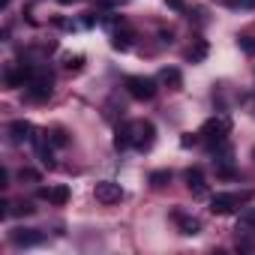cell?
Segmentation results:
<instances>
[{"label":"cell","mask_w":255,"mask_h":255,"mask_svg":"<svg viewBox=\"0 0 255 255\" xmlns=\"http://www.w3.org/2000/svg\"><path fill=\"white\" fill-rule=\"evenodd\" d=\"M255 198V189H243V192H216L210 198V213L216 216H225V213H234L240 210L243 204H249Z\"/></svg>","instance_id":"6da1fadb"},{"label":"cell","mask_w":255,"mask_h":255,"mask_svg":"<svg viewBox=\"0 0 255 255\" xmlns=\"http://www.w3.org/2000/svg\"><path fill=\"white\" fill-rule=\"evenodd\" d=\"M51 93H54V75H51L48 69H36V75H33L30 84H27V99L45 102Z\"/></svg>","instance_id":"7a4b0ae2"},{"label":"cell","mask_w":255,"mask_h":255,"mask_svg":"<svg viewBox=\"0 0 255 255\" xmlns=\"http://www.w3.org/2000/svg\"><path fill=\"white\" fill-rule=\"evenodd\" d=\"M228 132H231V117L228 114H216V117H207L201 123L204 141H222V138H228Z\"/></svg>","instance_id":"3957f363"},{"label":"cell","mask_w":255,"mask_h":255,"mask_svg":"<svg viewBox=\"0 0 255 255\" xmlns=\"http://www.w3.org/2000/svg\"><path fill=\"white\" fill-rule=\"evenodd\" d=\"M156 141V126L150 120H132V147L135 150H150Z\"/></svg>","instance_id":"277c9868"},{"label":"cell","mask_w":255,"mask_h":255,"mask_svg":"<svg viewBox=\"0 0 255 255\" xmlns=\"http://www.w3.org/2000/svg\"><path fill=\"white\" fill-rule=\"evenodd\" d=\"M126 90L132 99H153L156 96V78H144V75H129L126 78Z\"/></svg>","instance_id":"5b68a950"},{"label":"cell","mask_w":255,"mask_h":255,"mask_svg":"<svg viewBox=\"0 0 255 255\" xmlns=\"http://www.w3.org/2000/svg\"><path fill=\"white\" fill-rule=\"evenodd\" d=\"M6 132H9V141H12V144H33V138L39 135V132L33 129L30 120H12Z\"/></svg>","instance_id":"8992f818"},{"label":"cell","mask_w":255,"mask_h":255,"mask_svg":"<svg viewBox=\"0 0 255 255\" xmlns=\"http://www.w3.org/2000/svg\"><path fill=\"white\" fill-rule=\"evenodd\" d=\"M33 75H36V66H30V63H18V66L6 69V87H27Z\"/></svg>","instance_id":"52a82bcc"},{"label":"cell","mask_w":255,"mask_h":255,"mask_svg":"<svg viewBox=\"0 0 255 255\" xmlns=\"http://www.w3.org/2000/svg\"><path fill=\"white\" fill-rule=\"evenodd\" d=\"M93 195H96V201H102V204H114V201L123 198V189H120V183H114V180H99V183L93 186Z\"/></svg>","instance_id":"ba28073f"},{"label":"cell","mask_w":255,"mask_h":255,"mask_svg":"<svg viewBox=\"0 0 255 255\" xmlns=\"http://www.w3.org/2000/svg\"><path fill=\"white\" fill-rule=\"evenodd\" d=\"M9 240H12L18 249H30V246H39V243L45 240V234L36 231V228H15V231L9 234Z\"/></svg>","instance_id":"9c48e42d"},{"label":"cell","mask_w":255,"mask_h":255,"mask_svg":"<svg viewBox=\"0 0 255 255\" xmlns=\"http://www.w3.org/2000/svg\"><path fill=\"white\" fill-rule=\"evenodd\" d=\"M183 180H186V186H189V192H192L195 198H207V183H204L201 168H189V171L183 174Z\"/></svg>","instance_id":"30bf717a"},{"label":"cell","mask_w":255,"mask_h":255,"mask_svg":"<svg viewBox=\"0 0 255 255\" xmlns=\"http://www.w3.org/2000/svg\"><path fill=\"white\" fill-rule=\"evenodd\" d=\"M39 198H45L48 204H66L69 201V186H42L39 189Z\"/></svg>","instance_id":"8fae6325"},{"label":"cell","mask_w":255,"mask_h":255,"mask_svg":"<svg viewBox=\"0 0 255 255\" xmlns=\"http://www.w3.org/2000/svg\"><path fill=\"white\" fill-rule=\"evenodd\" d=\"M156 81H159V84H168L171 90H180V87H183V75H180L177 66H162L159 75H156Z\"/></svg>","instance_id":"7c38bea8"},{"label":"cell","mask_w":255,"mask_h":255,"mask_svg":"<svg viewBox=\"0 0 255 255\" xmlns=\"http://www.w3.org/2000/svg\"><path fill=\"white\" fill-rule=\"evenodd\" d=\"M132 147V123H117L114 129V150H126Z\"/></svg>","instance_id":"4fadbf2b"},{"label":"cell","mask_w":255,"mask_h":255,"mask_svg":"<svg viewBox=\"0 0 255 255\" xmlns=\"http://www.w3.org/2000/svg\"><path fill=\"white\" fill-rule=\"evenodd\" d=\"M174 222H177V225H180V231H183V234H189V237H195V234L201 231V222H198L195 216H186V213H180V210L174 213Z\"/></svg>","instance_id":"5bb4252c"},{"label":"cell","mask_w":255,"mask_h":255,"mask_svg":"<svg viewBox=\"0 0 255 255\" xmlns=\"http://www.w3.org/2000/svg\"><path fill=\"white\" fill-rule=\"evenodd\" d=\"M33 144H36V153H39V162L45 165V168H54V153H51V144L42 138V135H36L33 138Z\"/></svg>","instance_id":"9a60e30c"},{"label":"cell","mask_w":255,"mask_h":255,"mask_svg":"<svg viewBox=\"0 0 255 255\" xmlns=\"http://www.w3.org/2000/svg\"><path fill=\"white\" fill-rule=\"evenodd\" d=\"M189 63H201L204 57H207V42L204 39H195V45L192 48H186V54H183Z\"/></svg>","instance_id":"2e32d148"},{"label":"cell","mask_w":255,"mask_h":255,"mask_svg":"<svg viewBox=\"0 0 255 255\" xmlns=\"http://www.w3.org/2000/svg\"><path fill=\"white\" fill-rule=\"evenodd\" d=\"M129 45H132V33H114V39H111L114 51H129Z\"/></svg>","instance_id":"e0dca14e"},{"label":"cell","mask_w":255,"mask_h":255,"mask_svg":"<svg viewBox=\"0 0 255 255\" xmlns=\"http://www.w3.org/2000/svg\"><path fill=\"white\" fill-rule=\"evenodd\" d=\"M237 228H255V207H246V210L240 213V222H237Z\"/></svg>","instance_id":"ac0fdd59"},{"label":"cell","mask_w":255,"mask_h":255,"mask_svg":"<svg viewBox=\"0 0 255 255\" xmlns=\"http://www.w3.org/2000/svg\"><path fill=\"white\" fill-rule=\"evenodd\" d=\"M237 45H240V51H243V54L255 57V36H240V39H237Z\"/></svg>","instance_id":"d6986e66"},{"label":"cell","mask_w":255,"mask_h":255,"mask_svg":"<svg viewBox=\"0 0 255 255\" xmlns=\"http://www.w3.org/2000/svg\"><path fill=\"white\" fill-rule=\"evenodd\" d=\"M150 183L159 189V186H165V183H171V171H153L150 174Z\"/></svg>","instance_id":"ffe728a7"},{"label":"cell","mask_w":255,"mask_h":255,"mask_svg":"<svg viewBox=\"0 0 255 255\" xmlns=\"http://www.w3.org/2000/svg\"><path fill=\"white\" fill-rule=\"evenodd\" d=\"M219 3H225L231 9H255V0H219Z\"/></svg>","instance_id":"44dd1931"},{"label":"cell","mask_w":255,"mask_h":255,"mask_svg":"<svg viewBox=\"0 0 255 255\" xmlns=\"http://www.w3.org/2000/svg\"><path fill=\"white\" fill-rule=\"evenodd\" d=\"M51 144H54V147H66V144H69L66 132H63V129H54V132H51Z\"/></svg>","instance_id":"7402d4cb"},{"label":"cell","mask_w":255,"mask_h":255,"mask_svg":"<svg viewBox=\"0 0 255 255\" xmlns=\"http://www.w3.org/2000/svg\"><path fill=\"white\" fill-rule=\"evenodd\" d=\"M18 177H21V180H33V183H39V171H33V168H21Z\"/></svg>","instance_id":"603a6c76"},{"label":"cell","mask_w":255,"mask_h":255,"mask_svg":"<svg viewBox=\"0 0 255 255\" xmlns=\"http://www.w3.org/2000/svg\"><path fill=\"white\" fill-rule=\"evenodd\" d=\"M81 60H84L81 54H75V57L69 54V57H66V69H81Z\"/></svg>","instance_id":"cb8c5ba5"},{"label":"cell","mask_w":255,"mask_h":255,"mask_svg":"<svg viewBox=\"0 0 255 255\" xmlns=\"http://www.w3.org/2000/svg\"><path fill=\"white\" fill-rule=\"evenodd\" d=\"M12 213H18V216H27V213H33V207H30V204H15V207H12Z\"/></svg>","instance_id":"d4e9b609"},{"label":"cell","mask_w":255,"mask_h":255,"mask_svg":"<svg viewBox=\"0 0 255 255\" xmlns=\"http://www.w3.org/2000/svg\"><path fill=\"white\" fill-rule=\"evenodd\" d=\"M195 141H198L195 135H183V138H180V144H183V147H189V144H195Z\"/></svg>","instance_id":"484cf974"},{"label":"cell","mask_w":255,"mask_h":255,"mask_svg":"<svg viewBox=\"0 0 255 255\" xmlns=\"http://www.w3.org/2000/svg\"><path fill=\"white\" fill-rule=\"evenodd\" d=\"M168 6H171V9H183V3H180V0H168Z\"/></svg>","instance_id":"4316f807"},{"label":"cell","mask_w":255,"mask_h":255,"mask_svg":"<svg viewBox=\"0 0 255 255\" xmlns=\"http://www.w3.org/2000/svg\"><path fill=\"white\" fill-rule=\"evenodd\" d=\"M9 6V0H0V9H6Z\"/></svg>","instance_id":"83f0119b"},{"label":"cell","mask_w":255,"mask_h":255,"mask_svg":"<svg viewBox=\"0 0 255 255\" xmlns=\"http://www.w3.org/2000/svg\"><path fill=\"white\" fill-rule=\"evenodd\" d=\"M57 3H63V6H69V3H75V0H57Z\"/></svg>","instance_id":"f1b7e54d"}]
</instances>
